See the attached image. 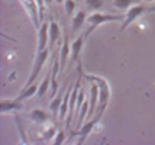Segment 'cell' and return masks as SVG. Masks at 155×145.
Returning a JSON list of instances; mask_svg holds the SVG:
<instances>
[{
  "label": "cell",
  "instance_id": "10",
  "mask_svg": "<svg viewBox=\"0 0 155 145\" xmlns=\"http://www.w3.org/2000/svg\"><path fill=\"white\" fill-rule=\"evenodd\" d=\"M84 39H87L86 32H83V34H81L78 38H75L74 41H73V44H71V54H70L71 64H74V62L78 61L80 52H81V49H83V45H84Z\"/></svg>",
  "mask_w": 155,
  "mask_h": 145
},
{
  "label": "cell",
  "instance_id": "16",
  "mask_svg": "<svg viewBox=\"0 0 155 145\" xmlns=\"http://www.w3.org/2000/svg\"><path fill=\"white\" fill-rule=\"evenodd\" d=\"M29 117L34 120L35 124H44V122H47L48 119L51 117V115H49L47 110H42V109H35V110H32V113L29 115Z\"/></svg>",
  "mask_w": 155,
  "mask_h": 145
},
{
  "label": "cell",
  "instance_id": "9",
  "mask_svg": "<svg viewBox=\"0 0 155 145\" xmlns=\"http://www.w3.org/2000/svg\"><path fill=\"white\" fill-rule=\"evenodd\" d=\"M73 87H74V83H70L67 87V91L64 94V99H62V103H61L60 112H58V120L61 124L65 120V117L68 115V109H70V97H71V91H73Z\"/></svg>",
  "mask_w": 155,
  "mask_h": 145
},
{
  "label": "cell",
  "instance_id": "17",
  "mask_svg": "<svg viewBox=\"0 0 155 145\" xmlns=\"http://www.w3.org/2000/svg\"><path fill=\"white\" fill-rule=\"evenodd\" d=\"M86 18H87L86 12H84V10H78V12L75 13V16L73 18V23H71V28H73V31H78V29L84 25V22L87 21Z\"/></svg>",
  "mask_w": 155,
  "mask_h": 145
},
{
  "label": "cell",
  "instance_id": "20",
  "mask_svg": "<svg viewBox=\"0 0 155 145\" xmlns=\"http://www.w3.org/2000/svg\"><path fill=\"white\" fill-rule=\"evenodd\" d=\"M84 3L88 10H93V12H97L103 6V0H86Z\"/></svg>",
  "mask_w": 155,
  "mask_h": 145
},
{
  "label": "cell",
  "instance_id": "7",
  "mask_svg": "<svg viewBox=\"0 0 155 145\" xmlns=\"http://www.w3.org/2000/svg\"><path fill=\"white\" fill-rule=\"evenodd\" d=\"M99 96H100V89H99V84L91 80V86H90V97H88L90 109H88L87 119H90V117L94 116L96 110H97V106H99Z\"/></svg>",
  "mask_w": 155,
  "mask_h": 145
},
{
  "label": "cell",
  "instance_id": "26",
  "mask_svg": "<svg viewBox=\"0 0 155 145\" xmlns=\"http://www.w3.org/2000/svg\"><path fill=\"white\" fill-rule=\"evenodd\" d=\"M62 2H65V0H55V3H58V5H62Z\"/></svg>",
  "mask_w": 155,
  "mask_h": 145
},
{
  "label": "cell",
  "instance_id": "14",
  "mask_svg": "<svg viewBox=\"0 0 155 145\" xmlns=\"http://www.w3.org/2000/svg\"><path fill=\"white\" fill-rule=\"evenodd\" d=\"M38 89H39V83L35 81L34 84H31V86H28V87H23L22 93L18 96V99H19L20 102H23V100H26V99H31L32 96L38 94Z\"/></svg>",
  "mask_w": 155,
  "mask_h": 145
},
{
  "label": "cell",
  "instance_id": "15",
  "mask_svg": "<svg viewBox=\"0 0 155 145\" xmlns=\"http://www.w3.org/2000/svg\"><path fill=\"white\" fill-rule=\"evenodd\" d=\"M60 36H61V29L58 26V23L55 21H51L49 22V47H51V49L54 48L55 42L58 41Z\"/></svg>",
  "mask_w": 155,
  "mask_h": 145
},
{
  "label": "cell",
  "instance_id": "11",
  "mask_svg": "<svg viewBox=\"0 0 155 145\" xmlns=\"http://www.w3.org/2000/svg\"><path fill=\"white\" fill-rule=\"evenodd\" d=\"M71 54V45H70V41H68V36L65 35L64 39L60 45V52H58V58H60V65H61V71H64L65 68V62H67L68 57Z\"/></svg>",
  "mask_w": 155,
  "mask_h": 145
},
{
  "label": "cell",
  "instance_id": "24",
  "mask_svg": "<svg viewBox=\"0 0 155 145\" xmlns=\"http://www.w3.org/2000/svg\"><path fill=\"white\" fill-rule=\"evenodd\" d=\"M44 2H45V5H51V3L55 2V0H44Z\"/></svg>",
  "mask_w": 155,
  "mask_h": 145
},
{
  "label": "cell",
  "instance_id": "8",
  "mask_svg": "<svg viewBox=\"0 0 155 145\" xmlns=\"http://www.w3.org/2000/svg\"><path fill=\"white\" fill-rule=\"evenodd\" d=\"M38 47H36V52H41L45 48L49 47V22H44L38 29Z\"/></svg>",
  "mask_w": 155,
  "mask_h": 145
},
{
  "label": "cell",
  "instance_id": "3",
  "mask_svg": "<svg viewBox=\"0 0 155 145\" xmlns=\"http://www.w3.org/2000/svg\"><path fill=\"white\" fill-rule=\"evenodd\" d=\"M48 57H49V47L45 48L44 51H41V52H36V58H35L34 67H32V71H31V76L28 78V81L25 83V87L34 84L35 81L38 80V76H39V73H41V70H42V67H44V64L47 62Z\"/></svg>",
  "mask_w": 155,
  "mask_h": 145
},
{
  "label": "cell",
  "instance_id": "22",
  "mask_svg": "<svg viewBox=\"0 0 155 145\" xmlns=\"http://www.w3.org/2000/svg\"><path fill=\"white\" fill-rule=\"evenodd\" d=\"M54 135H57V128L52 126V128H49V129L45 132V135H42V137H41V139H42V141H48V139L52 138Z\"/></svg>",
  "mask_w": 155,
  "mask_h": 145
},
{
  "label": "cell",
  "instance_id": "2",
  "mask_svg": "<svg viewBox=\"0 0 155 145\" xmlns=\"http://www.w3.org/2000/svg\"><path fill=\"white\" fill-rule=\"evenodd\" d=\"M104 107H97V110H96V113H94V116L91 117L88 122H86V124H83L80 126V129L78 131H73V137H75V135H78L80 137V142H83L84 139L88 137V133L94 129V126L99 122H100V119H101V116H103V113H104Z\"/></svg>",
  "mask_w": 155,
  "mask_h": 145
},
{
  "label": "cell",
  "instance_id": "12",
  "mask_svg": "<svg viewBox=\"0 0 155 145\" xmlns=\"http://www.w3.org/2000/svg\"><path fill=\"white\" fill-rule=\"evenodd\" d=\"M23 107V104L19 99H3L0 103V110L2 113H7V112H13V110H20Z\"/></svg>",
  "mask_w": 155,
  "mask_h": 145
},
{
  "label": "cell",
  "instance_id": "19",
  "mask_svg": "<svg viewBox=\"0 0 155 145\" xmlns=\"http://www.w3.org/2000/svg\"><path fill=\"white\" fill-rule=\"evenodd\" d=\"M132 3H136V0H113V6L119 10H128L130 9Z\"/></svg>",
  "mask_w": 155,
  "mask_h": 145
},
{
  "label": "cell",
  "instance_id": "27",
  "mask_svg": "<svg viewBox=\"0 0 155 145\" xmlns=\"http://www.w3.org/2000/svg\"><path fill=\"white\" fill-rule=\"evenodd\" d=\"M143 2H148V3H149V2H154V0H143Z\"/></svg>",
  "mask_w": 155,
  "mask_h": 145
},
{
  "label": "cell",
  "instance_id": "5",
  "mask_svg": "<svg viewBox=\"0 0 155 145\" xmlns=\"http://www.w3.org/2000/svg\"><path fill=\"white\" fill-rule=\"evenodd\" d=\"M149 6H143V5H138V6H132L130 9H128V12H126V15H125V19H123V22H122L120 25V29H119V32H123L125 29L128 28L129 25L132 23L134 21H136L141 15H143L145 12H148Z\"/></svg>",
  "mask_w": 155,
  "mask_h": 145
},
{
  "label": "cell",
  "instance_id": "18",
  "mask_svg": "<svg viewBox=\"0 0 155 145\" xmlns=\"http://www.w3.org/2000/svg\"><path fill=\"white\" fill-rule=\"evenodd\" d=\"M51 78H52V76H51V67H49L47 76H45V78L42 80V83L39 84V89H38V96L39 97L45 96V93L48 91V89L51 87V86H49V84H51Z\"/></svg>",
  "mask_w": 155,
  "mask_h": 145
},
{
  "label": "cell",
  "instance_id": "1",
  "mask_svg": "<svg viewBox=\"0 0 155 145\" xmlns=\"http://www.w3.org/2000/svg\"><path fill=\"white\" fill-rule=\"evenodd\" d=\"M125 16L122 15H110V13H100V12H93V13L87 16V23L88 29L86 31V36H90V34L94 31L97 26H100L103 23H109V22H123Z\"/></svg>",
  "mask_w": 155,
  "mask_h": 145
},
{
  "label": "cell",
  "instance_id": "6",
  "mask_svg": "<svg viewBox=\"0 0 155 145\" xmlns=\"http://www.w3.org/2000/svg\"><path fill=\"white\" fill-rule=\"evenodd\" d=\"M22 2V5L25 6V9H26V12L29 15H31V19H32V22H34L35 28L39 29V21H42L41 19V7H39V2L38 0H20Z\"/></svg>",
  "mask_w": 155,
  "mask_h": 145
},
{
  "label": "cell",
  "instance_id": "23",
  "mask_svg": "<svg viewBox=\"0 0 155 145\" xmlns=\"http://www.w3.org/2000/svg\"><path fill=\"white\" fill-rule=\"evenodd\" d=\"M65 141V131L61 128L60 131L57 132V137H55V139L52 141L54 144H61V142H64Z\"/></svg>",
  "mask_w": 155,
  "mask_h": 145
},
{
  "label": "cell",
  "instance_id": "13",
  "mask_svg": "<svg viewBox=\"0 0 155 145\" xmlns=\"http://www.w3.org/2000/svg\"><path fill=\"white\" fill-rule=\"evenodd\" d=\"M68 87V86H67ZM67 87H62L61 90L57 91V94H55L52 99V102L49 104V109H51V113H54V115H58V112H60V107H61V103H62V99H64V94H65V91H67Z\"/></svg>",
  "mask_w": 155,
  "mask_h": 145
},
{
  "label": "cell",
  "instance_id": "4",
  "mask_svg": "<svg viewBox=\"0 0 155 145\" xmlns=\"http://www.w3.org/2000/svg\"><path fill=\"white\" fill-rule=\"evenodd\" d=\"M84 77L87 78V80H93L96 83L99 84V89H100V96H99V106L97 107H107L109 104V99H110V86L109 83L104 80V78H101V77H96V76H86Z\"/></svg>",
  "mask_w": 155,
  "mask_h": 145
},
{
  "label": "cell",
  "instance_id": "21",
  "mask_svg": "<svg viewBox=\"0 0 155 145\" xmlns=\"http://www.w3.org/2000/svg\"><path fill=\"white\" fill-rule=\"evenodd\" d=\"M64 7H65L67 16H73L75 7H77V3H75V0H65V2H64Z\"/></svg>",
  "mask_w": 155,
  "mask_h": 145
},
{
  "label": "cell",
  "instance_id": "25",
  "mask_svg": "<svg viewBox=\"0 0 155 145\" xmlns=\"http://www.w3.org/2000/svg\"><path fill=\"white\" fill-rule=\"evenodd\" d=\"M148 12H155V6H149Z\"/></svg>",
  "mask_w": 155,
  "mask_h": 145
}]
</instances>
